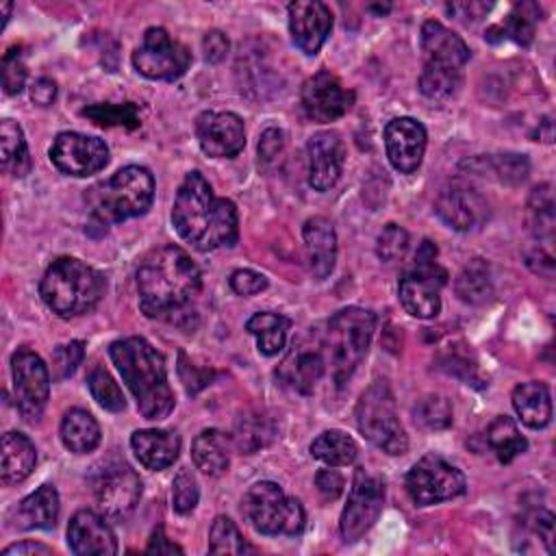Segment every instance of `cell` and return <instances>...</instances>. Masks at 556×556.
<instances>
[{
	"instance_id": "1",
	"label": "cell",
	"mask_w": 556,
	"mask_h": 556,
	"mask_svg": "<svg viewBox=\"0 0 556 556\" xmlns=\"http://www.w3.org/2000/svg\"><path fill=\"white\" fill-rule=\"evenodd\" d=\"M200 291V267L178 245H161L148 252L137 269L139 306L148 317L193 326V302Z\"/></svg>"
},
{
	"instance_id": "2",
	"label": "cell",
	"mask_w": 556,
	"mask_h": 556,
	"mask_svg": "<svg viewBox=\"0 0 556 556\" xmlns=\"http://www.w3.org/2000/svg\"><path fill=\"white\" fill-rule=\"evenodd\" d=\"M172 224L182 241L200 252L235 245L239 237V217L230 200L217 198L200 172H189L178 187Z\"/></svg>"
},
{
	"instance_id": "3",
	"label": "cell",
	"mask_w": 556,
	"mask_h": 556,
	"mask_svg": "<svg viewBox=\"0 0 556 556\" xmlns=\"http://www.w3.org/2000/svg\"><path fill=\"white\" fill-rule=\"evenodd\" d=\"M109 354L122 374V380L137 400V408L146 419H165L174 408V393L167 382V369L161 352L143 337H126L113 341Z\"/></svg>"
},
{
	"instance_id": "4",
	"label": "cell",
	"mask_w": 556,
	"mask_h": 556,
	"mask_svg": "<svg viewBox=\"0 0 556 556\" xmlns=\"http://www.w3.org/2000/svg\"><path fill=\"white\" fill-rule=\"evenodd\" d=\"M104 289V276L72 256L52 261L39 282L43 304L61 317H74L91 311L102 300Z\"/></svg>"
},
{
	"instance_id": "5",
	"label": "cell",
	"mask_w": 556,
	"mask_h": 556,
	"mask_svg": "<svg viewBox=\"0 0 556 556\" xmlns=\"http://www.w3.org/2000/svg\"><path fill=\"white\" fill-rule=\"evenodd\" d=\"M91 219L106 228L130 217L143 215L154 200V178L146 167L126 165L104 182L93 185L87 195Z\"/></svg>"
},
{
	"instance_id": "6",
	"label": "cell",
	"mask_w": 556,
	"mask_h": 556,
	"mask_svg": "<svg viewBox=\"0 0 556 556\" xmlns=\"http://www.w3.org/2000/svg\"><path fill=\"white\" fill-rule=\"evenodd\" d=\"M376 330V315L361 306L337 311L326 330V348L330 354V374L337 389L345 387L354 369L361 365Z\"/></svg>"
},
{
	"instance_id": "7",
	"label": "cell",
	"mask_w": 556,
	"mask_h": 556,
	"mask_svg": "<svg viewBox=\"0 0 556 556\" xmlns=\"http://www.w3.org/2000/svg\"><path fill=\"white\" fill-rule=\"evenodd\" d=\"M356 426L361 434L387 454H404L408 450V437L400 424L395 397L382 380L369 384L356 402Z\"/></svg>"
},
{
	"instance_id": "8",
	"label": "cell",
	"mask_w": 556,
	"mask_h": 556,
	"mask_svg": "<svg viewBox=\"0 0 556 556\" xmlns=\"http://www.w3.org/2000/svg\"><path fill=\"white\" fill-rule=\"evenodd\" d=\"M241 510L250 526L261 534H298L306 519L302 504L269 480L250 486Z\"/></svg>"
},
{
	"instance_id": "9",
	"label": "cell",
	"mask_w": 556,
	"mask_h": 556,
	"mask_svg": "<svg viewBox=\"0 0 556 556\" xmlns=\"http://www.w3.org/2000/svg\"><path fill=\"white\" fill-rule=\"evenodd\" d=\"M447 282V271L437 265V245L424 241L415 254V263L404 271L397 293L404 311L417 319L437 317L441 311V289Z\"/></svg>"
},
{
	"instance_id": "10",
	"label": "cell",
	"mask_w": 556,
	"mask_h": 556,
	"mask_svg": "<svg viewBox=\"0 0 556 556\" xmlns=\"http://www.w3.org/2000/svg\"><path fill=\"white\" fill-rule=\"evenodd\" d=\"M406 491L417 506L439 504L465 493V476L437 454L421 456L406 473Z\"/></svg>"
},
{
	"instance_id": "11",
	"label": "cell",
	"mask_w": 556,
	"mask_h": 556,
	"mask_svg": "<svg viewBox=\"0 0 556 556\" xmlns=\"http://www.w3.org/2000/svg\"><path fill=\"white\" fill-rule=\"evenodd\" d=\"M189 63L191 52L159 26L148 28L132 52L135 70L150 80H176L187 72Z\"/></svg>"
},
{
	"instance_id": "12",
	"label": "cell",
	"mask_w": 556,
	"mask_h": 556,
	"mask_svg": "<svg viewBox=\"0 0 556 556\" xmlns=\"http://www.w3.org/2000/svg\"><path fill=\"white\" fill-rule=\"evenodd\" d=\"M11 374L17 410L28 421L39 419L50 395L48 367L30 348H17L11 356Z\"/></svg>"
},
{
	"instance_id": "13",
	"label": "cell",
	"mask_w": 556,
	"mask_h": 556,
	"mask_svg": "<svg viewBox=\"0 0 556 556\" xmlns=\"http://www.w3.org/2000/svg\"><path fill=\"white\" fill-rule=\"evenodd\" d=\"M384 504V484L380 478L358 469L348 495V504L341 513V536L345 543L358 541L380 517Z\"/></svg>"
},
{
	"instance_id": "14",
	"label": "cell",
	"mask_w": 556,
	"mask_h": 556,
	"mask_svg": "<svg viewBox=\"0 0 556 556\" xmlns=\"http://www.w3.org/2000/svg\"><path fill=\"white\" fill-rule=\"evenodd\" d=\"M50 161L59 172L83 178L100 172L109 163V148L100 137L61 132L50 146Z\"/></svg>"
},
{
	"instance_id": "15",
	"label": "cell",
	"mask_w": 556,
	"mask_h": 556,
	"mask_svg": "<svg viewBox=\"0 0 556 556\" xmlns=\"http://www.w3.org/2000/svg\"><path fill=\"white\" fill-rule=\"evenodd\" d=\"M93 495L104 517L124 519L135 510L141 497V480L135 473V469H130L124 463H117L106 467L98 476L93 484Z\"/></svg>"
},
{
	"instance_id": "16",
	"label": "cell",
	"mask_w": 556,
	"mask_h": 556,
	"mask_svg": "<svg viewBox=\"0 0 556 556\" xmlns=\"http://www.w3.org/2000/svg\"><path fill=\"white\" fill-rule=\"evenodd\" d=\"M352 100L354 93L348 91L341 80L326 70L306 78L300 93L304 115L317 124L339 119L352 106Z\"/></svg>"
},
{
	"instance_id": "17",
	"label": "cell",
	"mask_w": 556,
	"mask_h": 556,
	"mask_svg": "<svg viewBox=\"0 0 556 556\" xmlns=\"http://www.w3.org/2000/svg\"><path fill=\"white\" fill-rule=\"evenodd\" d=\"M434 213L450 228L458 232H469L480 228L489 219V202L473 187L452 182L437 195Z\"/></svg>"
},
{
	"instance_id": "18",
	"label": "cell",
	"mask_w": 556,
	"mask_h": 556,
	"mask_svg": "<svg viewBox=\"0 0 556 556\" xmlns=\"http://www.w3.org/2000/svg\"><path fill=\"white\" fill-rule=\"evenodd\" d=\"M195 135L202 152L213 159L237 156L245 146L243 122L228 111H204L195 119Z\"/></svg>"
},
{
	"instance_id": "19",
	"label": "cell",
	"mask_w": 556,
	"mask_h": 556,
	"mask_svg": "<svg viewBox=\"0 0 556 556\" xmlns=\"http://www.w3.org/2000/svg\"><path fill=\"white\" fill-rule=\"evenodd\" d=\"M426 141L424 124L413 117H395L384 126V150L400 174H413L421 165Z\"/></svg>"
},
{
	"instance_id": "20",
	"label": "cell",
	"mask_w": 556,
	"mask_h": 556,
	"mask_svg": "<svg viewBox=\"0 0 556 556\" xmlns=\"http://www.w3.org/2000/svg\"><path fill=\"white\" fill-rule=\"evenodd\" d=\"M332 28V13L324 2L298 0L289 4V33L293 43L308 56L317 54Z\"/></svg>"
},
{
	"instance_id": "21",
	"label": "cell",
	"mask_w": 556,
	"mask_h": 556,
	"mask_svg": "<svg viewBox=\"0 0 556 556\" xmlns=\"http://www.w3.org/2000/svg\"><path fill=\"white\" fill-rule=\"evenodd\" d=\"M308 185L315 191H328L337 185L343 163L345 143L339 132L321 130L308 139Z\"/></svg>"
},
{
	"instance_id": "22",
	"label": "cell",
	"mask_w": 556,
	"mask_h": 556,
	"mask_svg": "<svg viewBox=\"0 0 556 556\" xmlns=\"http://www.w3.org/2000/svg\"><path fill=\"white\" fill-rule=\"evenodd\" d=\"M70 549L78 556H111L117 552V539L111 526L93 510H78L67 526Z\"/></svg>"
},
{
	"instance_id": "23",
	"label": "cell",
	"mask_w": 556,
	"mask_h": 556,
	"mask_svg": "<svg viewBox=\"0 0 556 556\" xmlns=\"http://www.w3.org/2000/svg\"><path fill=\"white\" fill-rule=\"evenodd\" d=\"M324 369L326 363L319 348L308 343H293L291 352L278 365L276 376L285 387L298 393H311L324 376Z\"/></svg>"
},
{
	"instance_id": "24",
	"label": "cell",
	"mask_w": 556,
	"mask_h": 556,
	"mask_svg": "<svg viewBox=\"0 0 556 556\" xmlns=\"http://www.w3.org/2000/svg\"><path fill=\"white\" fill-rule=\"evenodd\" d=\"M421 50L426 56V63L430 65H443V67H454L463 70L465 63L469 61V48L467 43L445 28L437 20H428L421 26Z\"/></svg>"
},
{
	"instance_id": "25",
	"label": "cell",
	"mask_w": 556,
	"mask_h": 556,
	"mask_svg": "<svg viewBox=\"0 0 556 556\" xmlns=\"http://www.w3.org/2000/svg\"><path fill=\"white\" fill-rule=\"evenodd\" d=\"M308 269L317 280H324L332 274L337 261V232L330 219L317 215L304 222L302 228Z\"/></svg>"
},
{
	"instance_id": "26",
	"label": "cell",
	"mask_w": 556,
	"mask_h": 556,
	"mask_svg": "<svg viewBox=\"0 0 556 556\" xmlns=\"http://www.w3.org/2000/svg\"><path fill=\"white\" fill-rule=\"evenodd\" d=\"M130 447L137 456V460L152 471H161L169 467L180 452V437L172 430H156L146 428L137 430L130 437Z\"/></svg>"
},
{
	"instance_id": "27",
	"label": "cell",
	"mask_w": 556,
	"mask_h": 556,
	"mask_svg": "<svg viewBox=\"0 0 556 556\" xmlns=\"http://www.w3.org/2000/svg\"><path fill=\"white\" fill-rule=\"evenodd\" d=\"M59 510L61 504L56 489L52 484H41L13 508L11 521L20 530H48L54 528Z\"/></svg>"
},
{
	"instance_id": "28",
	"label": "cell",
	"mask_w": 556,
	"mask_h": 556,
	"mask_svg": "<svg viewBox=\"0 0 556 556\" xmlns=\"http://www.w3.org/2000/svg\"><path fill=\"white\" fill-rule=\"evenodd\" d=\"M513 408L528 428H545L552 419V397L547 384L539 380L517 384L513 389Z\"/></svg>"
},
{
	"instance_id": "29",
	"label": "cell",
	"mask_w": 556,
	"mask_h": 556,
	"mask_svg": "<svg viewBox=\"0 0 556 556\" xmlns=\"http://www.w3.org/2000/svg\"><path fill=\"white\" fill-rule=\"evenodd\" d=\"M37 463L33 441L22 432H7L2 437V465L0 478L4 484H20L30 476Z\"/></svg>"
},
{
	"instance_id": "30",
	"label": "cell",
	"mask_w": 556,
	"mask_h": 556,
	"mask_svg": "<svg viewBox=\"0 0 556 556\" xmlns=\"http://www.w3.org/2000/svg\"><path fill=\"white\" fill-rule=\"evenodd\" d=\"M193 465L206 476H222L230 465V439L215 428L202 430L191 445Z\"/></svg>"
},
{
	"instance_id": "31",
	"label": "cell",
	"mask_w": 556,
	"mask_h": 556,
	"mask_svg": "<svg viewBox=\"0 0 556 556\" xmlns=\"http://www.w3.org/2000/svg\"><path fill=\"white\" fill-rule=\"evenodd\" d=\"M61 441L74 454L91 452L100 443V426L91 413L83 408H72L63 415Z\"/></svg>"
},
{
	"instance_id": "32",
	"label": "cell",
	"mask_w": 556,
	"mask_h": 556,
	"mask_svg": "<svg viewBox=\"0 0 556 556\" xmlns=\"http://www.w3.org/2000/svg\"><path fill=\"white\" fill-rule=\"evenodd\" d=\"M289 326H291V321L285 315L263 311V313H254L248 319L245 330L256 337V348L261 354L276 356L278 352L285 350Z\"/></svg>"
},
{
	"instance_id": "33",
	"label": "cell",
	"mask_w": 556,
	"mask_h": 556,
	"mask_svg": "<svg viewBox=\"0 0 556 556\" xmlns=\"http://www.w3.org/2000/svg\"><path fill=\"white\" fill-rule=\"evenodd\" d=\"M0 156L2 169L11 176H26L30 169V154L24 132L17 122L2 119L0 124Z\"/></svg>"
},
{
	"instance_id": "34",
	"label": "cell",
	"mask_w": 556,
	"mask_h": 556,
	"mask_svg": "<svg viewBox=\"0 0 556 556\" xmlns=\"http://www.w3.org/2000/svg\"><path fill=\"white\" fill-rule=\"evenodd\" d=\"M456 295L467 304H484L493 295L491 269L484 258H471L454 282Z\"/></svg>"
},
{
	"instance_id": "35",
	"label": "cell",
	"mask_w": 556,
	"mask_h": 556,
	"mask_svg": "<svg viewBox=\"0 0 556 556\" xmlns=\"http://www.w3.org/2000/svg\"><path fill=\"white\" fill-rule=\"evenodd\" d=\"M486 443L500 463H510L513 458L523 454L528 447L526 437L519 432L517 424L506 415H500L489 424Z\"/></svg>"
},
{
	"instance_id": "36",
	"label": "cell",
	"mask_w": 556,
	"mask_h": 556,
	"mask_svg": "<svg viewBox=\"0 0 556 556\" xmlns=\"http://www.w3.org/2000/svg\"><path fill=\"white\" fill-rule=\"evenodd\" d=\"M311 454L328 467H343L354 463L358 445L341 430H326L311 443Z\"/></svg>"
},
{
	"instance_id": "37",
	"label": "cell",
	"mask_w": 556,
	"mask_h": 556,
	"mask_svg": "<svg viewBox=\"0 0 556 556\" xmlns=\"http://www.w3.org/2000/svg\"><path fill=\"white\" fill-rule=\"evenodd\" d=\"M274 434H276V426H274L271 417H267L263 413L241 415L235 426V445L241 452L252 454L258 447H265L274 439Z\"/></svg>"
},
{
	"instance_id": "38",
	"label": "cell",
	"mask_w": 556,
	"mask_h": 556,
	"mask_svg": "<svg viewBox=\"0 0 556 556\" xmlns=\"http://www.w3.org/2000/svg\"><path fill=\"white\" fill-rule=\"evenodd\" d=\"M460 85H463V70H454V67L426 63L419 76V91L434 102L450 100L452 96H456Z\"/></svg>"
},
{
	"instance_id": "39",
	"label": "cell",
	"mask_w": 556,
	"mask_h": 556,
	"mask_svg": "<svg viewBox=\"0 0 556 556\" xmlns=\"http://www.w3.org/2000/svg\"><path fill=\"white\" fill-rule=\"evenodd\" d=\"M554 193L549 185H539L528 198V226L536 239L552 241L554 237Z\"/></svg>"
},
{
	"instance_id": "40",
	"label": "cell",
	"mask_w": 556,
	"mask_h": 556,
	"mask_svg": "<svg viewBox=\"0 0 556 556\" xmlns=\"http://www.w3.org/2000/svg\"><path fill=\"white\" fill-rule=\"evenodd\" d=\"M539 15H541V9L534 2H521L504 20V24L493 26V30H500L502 39H513L519 46H530Z\"/></svg>"
},
{
	"instance_id": "41",
	"label": "cell",
	"mask_w": 556,
	"mask_h": 556,
	"mask_svg": "<svg viewBox=\"0 0 556 556\" xmlns=\"http://www.w3.org/2000/svg\"><path fill=\"white\" fill-rule=\"evenodd\" d=\"M452 415L454 413H452L450 400L443 395H437V393L419 397L413 406L415 424H419L421 428H428V430L447 428L452 424Z\"/></svg>"
},
{
	"instance_id": "42",
	"label": "cell",
	"mask_w": 556,
	"mask_h": 556,
	"mask_svg": "<svg viewBox=\"0 0 556 556\" xmlns=\"http://www.w3.org/2000/svg\"><path fill=\"white\" fill-rule=\"evenodd\" d=\"M248 543L243 541L239 528L230 517H215L208 530V552L211 554H243L248 552Z\"/></svg>"
},
{
	"instance_id": "43",
	"label": "cell",
	"mask_w": 556,
	"mask_h": 556,
	"mask_svg": "<svg viewBox=\"0 0 556 556\" xmlns=\"http://www.w3.org/2000/svg\"><path fill=\"white\" fill-rule=\"evenodd\" d=\"M83 115L93 119L98 126H124V128H139V109L132 102L124 104H93L83 109Z\"/></svg>"
},
{
	"instance_id": "44",
	"label": "cell",
	"mask_w": 556,
	"mask_h": 556,
	"mask_svg": "<svg viewBox=\"0 0 556 556\" xmlns=\"http://www.w3.org/2000/svg\"><path fill=\"white\" fill-rule=\"evenodd\" d=\"M87 387H89L93 400H96L102 408H106V410H111V413L124 410V406H126L124 393H122L119 384L113 380V376H111L106 369H102V367L91 369V374H89V378H87Z\"/></svg>"
},
{
	"instance_id": "45",
	"label": "cell",
	"mask_w": 556,
	"mask_h": 556,
	"mask_svg": "<svg viewBox=\"0 0 556 556\" xmlns=\"http://www.w3.org/2000/svg\"><path fill=\"white\" fill-rule=\"evenodd\" d=\"M198 497H200L198 480L187 467H182L176 473L174 482H172V506H174V510L180 513V515L191 513L198 504Z\"/></svg>"
},
{
	"instance_id": "46",
	"label": "cell",
	"mask_w": 556,
	"mask_h": 556,
	"mask_svg": "<svg viewBox=\"0 0 556 556\" xmlns=\"http://www.w3.org/2000/svg\"><path fill=\"white\" fill-rule=\"evenodd\" d=\"M484 163H489L497 174V178L508 185L523 182L530 172V163L523 154H497V156L484 159Z\"/></svg>"
},
{
	"instance_id": "47",
	"label": "cell",
	"mask_w": 556,
	"mask_h": 556,
	"mask_svg": "<svg viewBox=\"0 0 556 556\" xmlns=\"http://www.w3.org/2000/svg\"><path fill=\"white\" fill-rule=\"evenodd\" d=\"M85 356V343L83 341H70L52 352V380H65L70 378L76 367L80 365Z\"/></svg>"
},
{
	"instance_id": "48",
	"label": "cell",
	"mask_w": 556,
	"mask_h": 556,
	"mask_svg": "<svg viewBox=\"0 0 556 556\" xmlns=\"http://www.w3.org/2000/svg\"><path fill=\"white\" fill-rule=\"evenodd\" d=\"M408 250V232L397 226V224H387L382 228V232L378 235V243H376V252L382 261L391 263L397 261L406 254Z\"/></svg>"
},
{
	"instance_id": "49",
	"label": "cell",
	"mask_w": 556,
	"mask_h": 556,
	"mask_svg": "<svg viewBox=\"0 0 556 556\" xmlns=\"http://www.w3.org/2000/svg\"><path fill=\"white\" fill-rule=\"evenodd\" d=\"M26 83V67L20 59L17 50H9L2 59V87L7 96H15L24 89Z\"/></svg>"
},
{
	"instance_id": "50",
	"label": "cell",
	"mask_w": 556,
	"mask_h": 556,
	"mask_svg": "<svg viewBox=\"0 0 556 556\" xmlns=\"http://www.w3.org/2000/svg\"><path fill=\"white\" fill-rule=\"evenodd\" d=\"M230 289L239 295H256L267 289V278L254 269H237L230 274Z\"/></svg>"
},
{
	"instance_id": "51",
	"label": "cell",
	"mask_w": 556,
	"mask_h": 556,
	"mask_svg": "<svg viewBox=\"0 0 556 556\" xmlns=\"http://www.w3.org/2000/svg\"><path fill=\"white\" fill-rule=\"evenodd\" d=\"M315 486L326 502H334L343 493V476L337 469H319L315 473Z\"/></svg>"
},
{
	"instance_id": "52",
	"label": "cell",
	"mask_w": 556,
	"mask_h": 556,
	"mask_svg": "<svg viewBox=\"0 0 556 556\" xmlns=\"http://www.w3.org/2000/svg\"><path fill=\"white\" fill-rule=\"evenodd\" d=\"M285 148V135L282 130L278 128H267L263 135H261V141H258V159L263 163H271Z\"/></svg>"
},
{
	"instance_id": "53",
	"label": "cell",
	"mask_w": 556,
	"mask_h": 556,
	"mask_svg": "<svg viewBox=\"0 0 556 556\" xmlns=\"http://www.w3.org/2000/svg\"><path fill=\"white\" fill-rule=\"evenodd\" d=\"M202 48H204V56L208 63H219L226 59L230 43L222 30H208L202 39Z\"/></svg>"
},
{
	"instance_id": "54",
	"label": "cell",
	"mask_w": 556,
	"mask_h": 556,
	"mask_svg": "<svg viewBox=\"0 0 556 556\" xmlns=\"http://www.w3.org/2000/svg\"><path fill=\"white\" fill-rule=\"evenodd\" d=\"M447 11L452 15H456L460 22L469 24V22L480 20L489 11V4H484V2H456V4H450Z\"/></svg>"
},
{
	"instance_id": "55",
	"label": "cell",
	"mask_w": 556,
	"mask_h": 556,
	"mask_svg": "<svg viewBox=\"0 0 556 556\" xmlns=\"http://www.w3.org/2000/svg\"><path fill=\"white\" fill-rule=\"evenodd\" d=\"M54 98H56V85H54V80H50V78H39V80L33 83V87H30V100H33L35 104L48 106V104L54 102Z\"/></svg>"
},
{
	"instance_id": "56",
	"label": "cell",
	"mask_w": 556,
	"mask_h": 556,
	"mask_svg": "<svg viewBox=\"0 0 556 556\" xmlns=\"http://www.w3.org/2000/svg\"><path fill=\"white\" fill-rule=\"evenodd\" d=\"M26 554H41V556H50L52 547L43 545V543H35V541H22V543H13L9 547L2 549V556H26Z\"/></svg>"
},
{
	"instance_id": "57",
	"label": "cell",
	"mask_w": 556,
	"mask_h": 556,
	"mask_svg": "<svg viewBox=\"0 0 556 556\" xmlns=\"http://www.w3.org/2000/svg\"><path fill=\"white\" fill-rule=\"evenodd\" d=\"M146 552H148V554H174V552L182 554V547L169 543L167 536H165V532H163V528L159 526V528L154 530V534H152V539H150Z\"/></svg>"
},
{
	"instance_id": "58",
	"label": "cell",
	"mask_w": 556,
	"mask_h": 556,
	"mask_svg": "<svg viewBox=\"0 0 556 556\" xmlns=\"http://www.w3.org/2000/svg\"><path fill=\"white\" fill-rule=\"evenodd\" d=\"M180 365H182L185 369H189V376H187V374H185V376H180L189 393H195L198 389H202V387H204V384H206V382L211 380V371H208V374H202V376H200V374L195 371V367H191V365L187 363L185 354H180Z\"/></svg>"
}]
</instances>
